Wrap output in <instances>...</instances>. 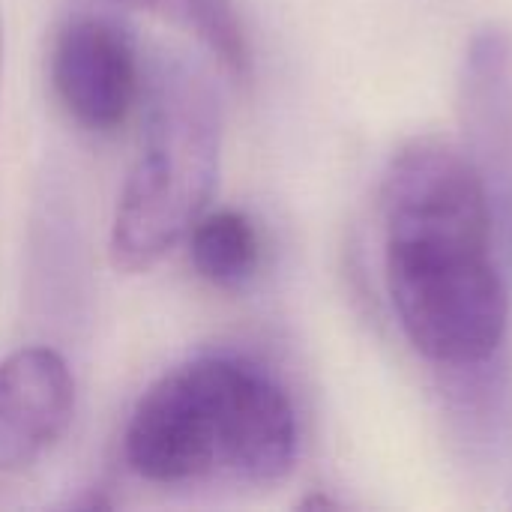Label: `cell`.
Wrapping results in <instances>:
<instances>
[{"label": "cell", "instance_id": "277c9868", "mask_svg": "<svg viewBox=\"0 0 512 512\" xmlns=\"http://www.w3.org/2000/svg\"><path fill=\"white\" fill-rule=\"evenodd\" d=\"M48 78L69 120L93 135H114L141 105L138 51L123 27L99 15H75L57 27Z\"/></svg>", "mask_w": 512, "mask_h": 512}, {"label": "cell", "instance_id": "6da1fadb", "mask_svg": "<svg viewBox=\"0 0 512 512\" xmlns=\"http://www.w3.org/2000/svg\"><path fill=\"white\" fill-rule=\"evenodd\" d=\"M384 276L408 342L438 366L486 363L507 333L483 174L447 138L408 141L381 183Z\"/></svg>", "mask_w": 512, "mask_h": 512}, {"label": "cell", "instance_id": "5b68a950", "mask_svg": "<svg viewBox=\"0 0 512 512\" xmlns=\"http://www.w3.org/2000/svg\"><path fill=\"white\" fill-rule=\"evenodd\" d=\"M72 414L75 378L57 351L30 345L0 360V471L39 465L69 432Z\"/></svg>", "mask_w": 512, "mask_h": 512}, {"label": "cell", "instance_id": "3957f363", "mask_svg": "<svg viewBox=\"0 0 512 512\" xmlns=\"http://www.w3.org/2000/svg\"><path fill=\"white\" fill-rule=\"evenodd\" d=\"M222 165V108L207 72L159 54L144 72L141 135L111 222V261L147 273L207 213Z\"/></svg>", "mask_w": 512, "mask_h": 512}, {"label": "cell", "instance_id": "ba28073f", "mask_svg": "<svg viewBox=\"0 0 512 512\" xmlns=\"http://www.w3.org/2000/svg\"><path fill=\"white\" fill-rule=\"evenodd\" d=\"M0 78H3V30H0Z\"/></svg>", "mask_w": 512, "mask_h": 512}, {"label": "cell", "instance_id": "8992f818", "mask_svg": "<svg viewBox=\"0 0 512 512\" xmlns=\"http://www.w3.org/2000/svg\"><path fill=\"white\" fill-rule=\"evenodd\" d=\"M189 261L195 273L222 291L246 288L264 261V243L258 225L243 210L204 213L186 237Z\"/></svg>", "mask_w": 512, "mask_h": 512}, {"label": "cell", "instance_id": "7a4b0ae2", "mask_svg": "<svg viewBox=\"0 0 512 512\" xmlns=\"http://www.w3.org/2000/svg\"><path fill=\"white\" fill-rule=\"evenodd\" d=\"M123 453L153 486H273L297 462L300 426L270 369L240 354H201L147 387Z\"/></svg>", "mask_w": 512, "mask_h": 512}, {"label": "cell", "instance_id": "52a82bcc", "mask_svg": "<svg viewBox=\"0 0 512 512\" xmlns=\"http://www.w3.org/2000/svg\"><path fill=\"white\" fill-rule=\"evenodd\" d=\"M111 3L174 21L177 27L192 33L228 72H234L237 78H249L252 48L234 0H111Z\"/></svg>", "mask_w": 512, "mask_h": 512}]
</instances>
